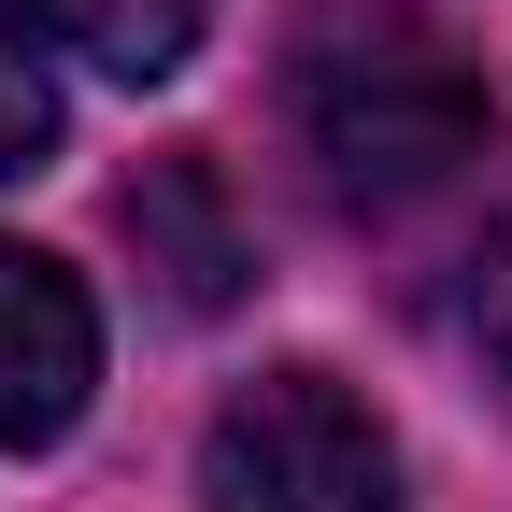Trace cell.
Returning a JSON list of instances; mask_svg holds the SVG:
<instances>
[{"instance_id":"6da1fadb","label":"cell","mask_w":512,"mask_h":512,"mask_svg":"<svg viewBox=\"0 0 512 512\" xmlns=\"http://www.w3.org/2000/svg\"><path fill=\"white\" fill-rule=\"evenodd\" d=\"M285 114H299V157L342 214H399L427 185H456L498 128L484 72L413 0H313V29L285 57Z\"/></svg>"},{"instance_id":"7a4b0ae2","label":"cell","mask_w":512,"mask_h":512,"mask_svg":"<svg viewBox=\"0 0 512 512\" xmlns=\"http://www.w3.org/2000/svg\"><path fill=\"white\" fill-rule=\"evenodd\" d=\"M200 512H399V441L328 370H256L200 427Z\"/></svg>"},{"instance_id":"3957f363","label":"cell","mask_w":512,"mask_h":512,"mask_svg":"<svg viewBox=\"0 0 512 512\" xmlns=\"http://www.w3.org/2000/svg\"><path fill=\"white\" fill-rule=\"evenodd\" d=\"M86 384H100V313H86V285L57 271L43 242H0V456L72 441Z\"/></svg>"},{"instance_id":"277c9868","label":"cell","mask_w":512,"mask_h":512,"mask_svg":"<svg viewBox=\"0 0 512 512\" xmlns=\"http://www.w3.org/2000/svg\"><path fill=\"white\" fill-rule=\"evenodd\" d=\"M15 15H29L43 43H86L100 72L157 86V72H185V57H200V15H214V0H15Z\"/></svg>"},{"instance_id":"5b68a950","label":"cell","mask_w":512,"mask_h":512,"mask_svg":"<svg viewBox=\"0 0 512 512\" xmlns=\"http://www.w3.org/2000/svg\"><path fill=\"white\" fill-rule=\"evenodd\" d=\"M128 242H171V299H185V313H214V299L242 285V242L214 228V185L185 171V157L128 185Z\"/></svg>"},{"instance_id":"8992f818","label":"cell","mask_w":512,"mask_h":512,"mask_svg":"<svg viewBox=\"0 0 512 512\" xmlns=\"http://www.w3.org/2000/svg\"><path fill=\"white\" fill-rule=\"evenodd\" d=\"M43 143H57V72L29 57V29H0V185L43 171Z\"/></svg>"}]
</instances>
